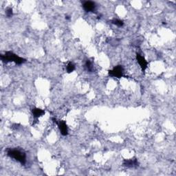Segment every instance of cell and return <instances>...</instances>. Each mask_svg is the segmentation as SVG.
<instances>
[{
    "label": "cell",
    "instance_id": "obj_1",
    "mask_svg": "<svg viewBox=\"0 0 176 176\" xmlns=\"http://www.w3.org/2000/svg\"><path fill=\"white\" fill-rule=\"evenodd\" d=\"M1 59L4 63L14 62L18 65L22 64L25 61V59L19 56L18 55L14 54L12 52H6L4 54L1 55Z\"/></svg>",
    "mask_w": 176,
    "mask_h": 176
},
{
    "label": "cell",
    "instance_id": "obj_2",
    "mask_svg": "<svg viewBox=\"0 0 176 176\" xmlns=\"http://www.w3.org/2000/svg\"><path fill=\"white\" fill-rule=\"evenodd\" d=\"M7 155L10 158L20 162L22 164H25L26 162V156L24 152L17 149H9L7 151Z\"/></svg>",
    "mask_w": 176,
    "mask_h": 176
},
{
    "label": "cell",
    "instance_id": "obj_3",
    "mask_svg": "<svg viewBox=\"0 0 176 176\" xmlns=\"http://www.w3.org/2000/svg\"><path fill=\"white\" fill-rule=\"evenodd\" d=\"M122 75H123V68L121 65H117L113 70L109 71V75L112 77L120 78L122 77Z\"/></svg>",
    "mask_w": 176,
    "mask_h": 176
},
{
    "label": "cell",
    "instance_id": "obj_4",
    "mask_svg": "<svg viewBox=\"0 0 176 176\" xmlns=\"http://www.w3.org/2000/svg\"><path fill=\"white\" fill-rule=\"evenodd\" d=\"M52 120L58 125V127L59 128V130L61 131V134L64 135V136L67 135V133H68V129H67V126L66 123H65V122L63 121V120H59V121H56V120L55 119V118H52Z\"/></svg>",
    "mask_w": 176,
    "mask_h": 176
},
{
    "label": "cell",
    "instance_id": "obj_5",
    "mask_svg": "<svg viewBox=\"0 0 176 176\" xmlns=\"http://www.w3.org/2000/svg\"><path fill=\"white\" fill-rule=\"evenodd\" d=\"M136 59H137L138 62L139 63L140 66H141L142 70H143V71H145V70L147 68V65H148L147 61H146V59L144 58L142 55L139 54H137Z\"/></svg>",
    "mask_w": 176,
    "mask_h": 176
},
{
    "label": "cell",
    "instance_id": "obj_6",
    "mask_svg": "<svg viewBox=\"0 0 176 176\" xmlns=\"http://www.w3.org/2000/svg\"><path fill=\"white\" fill-rule=\"evenodd\" d=\"M83 6L84 10L87 12H92L94 11L95 8H96V4H95L94 2L91 1H85L83 4Z\"/></svg>",
    "mask_w": 176,
    "mask_h": 176
},
{
    "label": "cell",
    "instance_id": "obj_7",
    "mask_svg": "<svg viewBox=\"0 0 176 176\" xmlns=\"http://www.w3.org/2000/svg\"><path fill=\"white\" fill-rule=\"evenodd\" d=\"M123 165L127 167H135L138 166V162L136 159H130V160H125Z\"/></svg>",
    "mask_w": 176,
    "mask_h": 176
},
{
    "label": "cell",
    "instance_id": "obj_8",
    "mask_svg": "<svg viewBox=\"0 0 176 176\" xmlns=\"http://www.w3.org/2000/svg\"><path fill=\"white\" fill-rule=\"evenodd\" d=\"M32 112H33V116L35 118H39L40 116H43V114H45V111L43 109H39V108H34L32 110Z\"/></svg>",
    "mask_w": 176,
    "mask_h": 176
},
{
    "label": "cell",
    "instance_id": "obj_9",
    "mask_svg": "<svg viewBox=\"0 0 176 176\" xmlns=\"http://www.w3.org/2000/svg\"><path fill=\"white\" fill-rule=\"evenodd\" d=\"M67 72L68 73H71L72 72L75 70V65L74 63H72V62H70L67 65Z\"/></svg>",
    "mask_w": 176,
    "mask_h": 176
},
{
    "label": "cell",
    "instance_id": "obj_10",
    "mask_svg": "<svg viewBox=\"0 0 176 176\" xmlns=\"http://www.w3.org/2000/svg\"><path fill=\"white\" fill-rule=\"evenodd\" d=\"M112 23L113 24H114V25H117V26H118V27H121V26H122V25H123V22H122V21H121V20H117V19H115V20H113L112 21Z\"/></svg>",
    "mask_w": 176,
    "mask_h": 176
},
{
    "label": "cell",
    "instance_id": "obj_11",
    "mask_svg": "<svg viewBox=\"0 0 176 176\" xmlns=\"http://www.w3.org/2000/svg\"><path fill=\"white\" fill-rule=\"evenodd\" d=\"M85 65H86L87 68H88V70L89 71H90V72H92L93 71L92 64V63H91L90 61H89V60L87 61Z\"/></svg>",
    "mask_w": 176,
    "mask_h": 176
},
{
    "label": "cell",
    "instance_id": "obj_12",
    "mask_svg": "<svg viewBox=\"0 0 176 176\" xmlns=\"http://www.w3.org/2000/svg\"><path fill=\"white\" fill-rule=\"evenodd\" d=\"M6 14L8 17H10L12 15V8H7V10H6Z\"/></svg>",
    "mask_w": 176,
    "mask_h": 176
}]
</instances>
